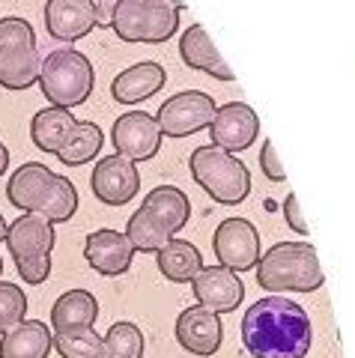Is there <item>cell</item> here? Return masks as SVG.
<instances>
[{"instance_id":"obj_17","label":"cell","mask_w":355,"mask_h":358,"mask_svg":"<svg viewBox=\"0 0 355 358\" xmlns=\"http://www.w3.org/2000/svg\"><path fill=\"white\" fill-rule=\"evenodd\" d=\"M96 27V0H48L45 30L57 42H78Z\"/></svg>"},{"instance_id":"obj_31","label":"cell","mask_w":355,"mask_h":358,"mask_svg":"<svg viewBox=\"0 0 355 358\" xmlns=\"http://www.w3.org/2000/svg\"><path fill=\"white\" fill-rule=\"evenodd\" d=\"M284 218H287V227L296 230V233H302V236H307V224L302 218V209H298V197L296 194H287L284 197Z\"/></svg>"},{"instance_id":"obj_21","label":"cell","mask_w":355,"mask_h":358,"mask_svg":"<svg viewBox=\"0 0 355 358\" xmlns=\"http://www.w3.org/2000/svg\"><path fill=\"white\" fill-rule=\"evenodd\" d=\"M51 329L39 320H24L0 338V358H48Z\"/></svg>"},{"instance_id":"obj_24","label":"cell","mask_w":355,"mask_h":358,"mask_svg":"<svg viewBox=\"0 0 355 358\" xmlns=\"http://www.w3.org/2000/svg\"><path fill=\"white\" fill-rule=\"evenodd\" d=\"M126 239L131 245V251L155 254V251H161L164 245L173 239V233H171V227L159 215H155L150 206L140 203L135 209V215H131L129 224H126Z\"/></svg>"},{"instance_id":"obj_12","label":"cell","mask_w":355,"mask_h":358,"mask_svg":"<svg viewBox=\"0 0 355 358\" xmlns=\"http://www.w3.org/2000/svg\"><path fill=\"white\" fill-rule=\"evenodd\" d=\"M257 134H260V117H257V110L245 102H227V105L215 108V117L209 122L212 147L224 150L230 155H239L248 147H254Z\"/></svg>"},{"instance_id":"obj_1","label":"cell","mask_w":355,"mask_h":358,"mask_svg":"<svg viewBox=\"0 0 355 358\" xmlns=\"http://www.w3.org/2000/svg\"><path fill=\"white\" fill-rule=\"evenodd\" d=\"M310 341V317L293 299H257L242 317V343L254 358H305Z\"/></svg>"},{"instance_id":"obj_15","label":"cell","mask_w":355,"mask_h":358,"mask_svg":"<svg viewBox=\"0 0 355 358\" xmlns=\"http://www.w3.org/2000/svg\"><path fill=\"white\" fill-rule=\"evenodd\" d=\"M176 341L185 352L191 355H215L224 343V326H221V317L212 310H206L201 305L185 308L180 317H176Z\"/></svg>"},{"instance_id":"obj_23","label":"cell","mask_w":355,"mask_h":358,"mask_svg":"<svg viewBox=\"0 0 355 358\" xmlns=\"http://www.w3.org/2000/svg\"><path fill=\"white\" fill-rule=\"evenodd\" d=\"M155 260H159V272L173 284H191L203 268V257L197 245L185 239H171L161 251H155Z\"/></svg>"},{"instance_id":"obj_30","label":"cell","mask_w":355,"mask_h":358,"mask_svg":"<svg viewBox=\"0 0 355 358\" xmlns=\"http://www.w3.org/2000/svg\"><path fill=\"white\" fill-rule=\"evenodd\" d=\"M260 171L266 179H272V182H284L287 173H284V164L278 159V152H275V143L266 141L263 150H260Z\"/></svg>"},{"instance_id":"obj_4","label":"cell","mask_w":355,"mask_h":358,"mask_svg":"<svg viewBox=\"0 0 355 358\" xmlns=\"http://www.w3.org/2000/svg\"><path fill=\"white\" fill-rule=\"evenodd\" d=\"M188 167H191L194 182L221 206H236L245 203L251 194V171L248 164L230 155L218 147H197L188 155Z\"/></svg>"},{"instance_id":"obj_22","label":"cell","mask_w":355,"mask_h":358,"mask_svg":"<svg viewBox=\"0 0 355 358\" xmlns=\"http://www.w3.org/2000/svg\"><path fill=\"white\" fill-rule=\"evenodd\" d=\"M99 317V301L90 289H69L63 293L51 308V326L54 331L66 329H93Z\"/></svg>"},{"instance_id":"obj_2","label":"cell","mask_w":355,"mask_h":358,"mask_svg":"<svg viewBox=\"0 0 355 358\" xmlns=\"http://www.w3.org/2000/svg\"><path fill=\"white\" fill-rule=\"evenodd\" d=\"M6 197L27 215H42L51 224L69 221L78 212V188L72 179L54 173L42 162H24L6 182Z\"/></svg>"},{"instance_id":"obj_32","label":"cell","mask_w":355,"mask_h":358,"mask_svg":"<svg viewBox=\"0 0 355 358\" xmlns=\"http://www.w3.org/2000/svg\"><path fill=\"white\" fill-rule=\"evenodd\" d=\"M6 171H9V150L0 143V176H3Z\"/></svg>"},{"instance_id":"obj_26","label":"cell","mask_w":355,"mask_h":358,"mask_svg":"<svg viewBox=\"0 0 355 358\" xmlns=\"http://www.w3.org/2000/svg\"><path fill=\"white\" fill-rule=\"evenodd\" d=\"M102 147H105V131L90 120H78L72 141L57 152V159L66 167H81L87 162H93L102 152Z\"/></svg>"},{"instance_id":"obj_27","label":"cell","mask_w":355,"mask_h":358,"mask_svg":"<svg viewBox=\"0 0 355 358\" xmlns=\"http://www.w3.org/2000/svg\"><path fill=\"white\" fill-rule=\"evenodd\" d=\"M51 350H57L60 358H108L102 334L96 329H66L51 334Z\"/></svg>"},{"instance_id":"obj_28","label":"cell","mask_w":355,"mask_h":358,"mask_svg":"<svg viewBox=\"0 0 355 358\" xmlns=\"http://www.w3.org/2000/svg\"><path fill=\"white\" fill-rule=\"evenodd\" d=\"M102 343H105L108 358H140L143 355V331L129 320L114 322L105 331Z\"/></svg>"},{"instance_id":"obj_20","label":"cell","mask_w":355,"mask_h":358,"mask_svg":"<svg viewBox=\"0 0 355 358\" xmlns=\"http://www.w3.org/2000/svg\"><path fill=\"white\" fill-rule=\"evenodd\" d=\"M78 120L72 117V110L66 108H42L30 120V138L36 143L39 152L57 155L66 143L72 141Z\"/></svg>"},{"instance_id":"obj_18","label":"cell","mask_w":355,"mask_h":358,"mask_svg":"<svg viewBox=\"0 0 355 358\" xmlns=\"http://www.w3.org/2000/svg\"><path fill=\"white\" fill-rule=\"evenodd\" d=\"M164 81H168L164 66L155 60H143V63H135V66H129V69H123L110 81V99H114L117 105H140L159 93Z\"/></svg>"},{"instance_id":"obj_10","label":"cell","mask_w":355,"mask_h":358,"mask_svg":"<svg viewBox=\"0 0 355 358\" xmlns=\"http://www.w3.org/2000/svg\"><path fill=\"white\" fill-rule=\"evenodd\" d=\"M110 143H114L117 155H123L131 164L150 162L161 150L159 122L147 110H126L110 126Z\"/></svg>"},{"instance_id":"obj_5","label":"cell","mask_w":355,"mask_h":358,"mask_svg":"<svg viewBox=\"0 0 355 358\" xmlns=\"http://www.w3.org/2000/svg\"><path fill=\"white\" fill-rule=\"evenodd\" d=\"M180 13L171 0H110L108 27L123 42H168L180 33Z\"/></svg>"},{"instance_id":"obj_16","label":"cell","mask_w":355,"mask_h":358,"mask_svg":"<svg viewBox=\"0 0 355 358\" xmlns=\"http://www.w3.org/2000/svg\"><path fill=\"white\" fill-rule=\"evenodd\" d=\"M84 257H87V266H90L93 272L105 275V278H119V275L129 272L135 251H131L126 233L102 227V230H93L90 236H87Z\"/></svg>"},{"instance_id":"obj_6","label":"cell","mask_w":355,"mask_h":358,"mask_svg":"<svg viewBox=\"0 0 355 358\" xmlns=\"http://www.w3.org/2000/svg\"><path fill=\"white\" fill-rule=\"evenodd\" d=\"M96 72L93 63L75 48H57L42 60L39 69V90L51 102V108L72 110L84 105L93 93Z\"/></svg>"},{"instance_id":"obj_19","label":"cell","mask_w":355,"mask_h":358,"mask_svg":"<svg viewBox=\"0 0 355 358\" xmlns=\"http://www.w3.org/2000/svg\"><path fill=\"white\" fill-rule=\"evenodd\" d=\"M180 57H182V63L188 66V69L206 72V75L218 78V81H233V69L224 63V57H221V51L215 48V42L206 33L203 24H191V27L182 30Z\"/></svg>"},{"instance_id":"obj_3","label":"cell","mask_w":355,"mask_h":358,"mask_svg":"<svg viewBox=\"0 0 355 358\" xmlns=\"http://www.w3.org/2000/svg\"><path fill=\"white\" fill-rule=\"evenodd\" d=\"M257 284L272 296L317 293L326 284L317 248L307 242H275L257 260Z\"/></svg>"},{"instance_id":"obj_7","label":"cell","mask_w":355,"mask_h":358,"mask_svg":"<svg viewBox=\"0 0 355 358\" xmlns=\"http://www.w3.org/2000/svg\"><path fill=\"white\" fill-rule=\"evenodd\" d=\"M6 248L13 254V263L18 268L24 284H42L51 275V251L57 242L54 224L42 215H21L13 224H6Z\"/></svg>"},{"instance_id":"obj_13","label":"cell","mask_w":355,"mask_h":358,"mask_svg":"<svg viewBox=\"0 0 355 358\" xmlns=\"http://www.w3.org/2000/svg\"><path fill=\"white\" fill-rule=\"evenodd\" d=\"M90 188L99 203L105 206H123L131 203L140 192V173L123 155H105L99 159L90 173Z\"/></svg>"},{"instance_id":"obj_14","label":"cell","mask_w":355,"mask_h":358,"mask_svg":"<svg viewBox=\"0 0 355 358\" xmlns=\"http://www.w3.org/2000/svg\"><path fill=\"white\" fill-rule=\"evenodd\" d=\"M191 293L201 308L212 313H230L245 299V284L236 272L224 266H203L201 275L191 281Z\"/></svg>"},{"instance_id":"obj_11","label":"cell","mask_w":355,"mask_h":358,"mask_svg":"<svg viewBox=\"0 0 355 358\" xmlns=\"http://www.w3.org/2000/svg\"><path fill=\"white\" fill-rule=\"evenodd\" d=\"M212 251L218 266L230 272H251L260 260V233L248 218H227L218 224L212 236Z\"/></svg>"},{"instance_id":"obj_34","label":"cell","mask_w":355,"mask_h":358,"mask_svg":"<svg viewBox=\"0 0 355 358\" xmlns=\"http://www.w3.org/2000/svg\"><path fill=\"white\" fill-rule=\"evenodd\" d=\"M0 275H3V260H0Z\"/></svg>"},{"instance_id":"obj_25","label":"cell","mask_w":355,"mask_h":358,"mask_svg":"<svg viewBox=\"0 0 355 358\" xmlns=\"http://www.w3.org/2000/svg\"><path fill=\"white\" fill-rule=\"evenodd\" d=\"M143 206H150L155 215L168 224L173 236L185 227L188 215H191V200H188L182 188H176V185H159V188H152V192L147 194V200H143Z\"/></svg>"},{"instance_id":"obj_8","label":"cell","mask_w":355,"mask_h":358,"mask_svg":"<svg viewBox=\"0 0 355 358\" xmlns=\"http://www.w3.org/2000/svg\"><path fill=\"white\" fill-rule=\"evenodd\" d=\"M39 48L33 24L21 15L0 18V87L27 90L39 81Z\"/></svg>"},{"instance_id":"obj_29","label":"cell","mask_w":355,"mask_h":358,"mask_svg":"<svg viewBox=\"0 0 355 358\" xmlns=\"http://www.w3.org/2000/svg\"><path fill=\"white\" fill-rule=\"evenodd\" d=\"M27 317V296L21 293V287L0 281V338L15 329L18 322H24Z\"/></svg>"},{"instance_id":"obj_33","label":"cell","mask_w":355,"mask_h":358,"mask_svg":"<svg viewBox=\"0 0 355 358\" xmlns=\"http://www.w3.org/2000/svg\"><path fill=\"white\" fill-rule=\"evenodd\" d=\"M6 239V221H3V215H0V242Z\"/></svg>"},{"instance_id":"obj_9","label":"cell","mask_w":355,"mask_h":358,"mask_svg":"<svg viewBox=\"0 0 355 358\" xmlns=\"http://www.w3.org/2000/svg\"><path fill=\"white\" fill-rule=\"evenodd\" d=\"M215 99L203 93V90H182V93L171 96L168 102L159 108L155 122H159L161 138H188L209 129V122L215 117Z\"/></svg>"}]
</instances>
